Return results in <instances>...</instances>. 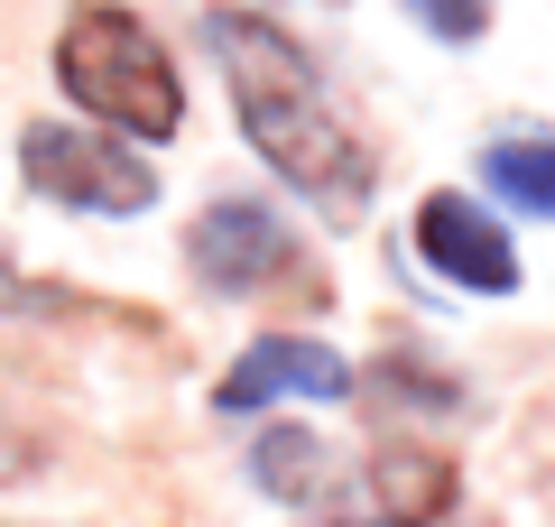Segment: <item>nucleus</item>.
<instances>
[{
    "mask_svg": "<svg viewBox=\"0 0 555 527\" xmlns=\"http://www.w3.org/2000/svg\"><path fill=\"white\" fill-rule=\"evenodd\" d=\"M204 47H214V65H222V93H232L250 149L269 157L315 214H334V222L371 214L379 167H371V149H361V130L334 112L315 56H306L287 28H269L259 10H232V0L204 10Z\"/></svg>",
    "mask_w": 555,
    "mask_h": 527,
    "instance_id": "f257e3e1",
    "label": "nucleus"
},
{
    "mask_svg": "<svg viewBox=\"0 0 555 527\" xmlns=\"http://www.w3.org/2000/svg\"><path fill=\"white\" fill-rule=\"evenodd\" d=\"M56 83L75 112L112 120L120 139H177L185 130V83L177 56L158 47V28L120 10V0H83L56 38Z\"/></svg>",
    "mask_w": 555,
    "mask_h": 527,
    "instance_id": "f03ea898",
    "label": "nucleus"
},
{
    "mask_svg": "<svg viewBox=\"0 0 555 527\" xmlns=\"http://www.w3.org/2000/svg\"><path fill=\"white\" fill-rule=\"evenodd\" d=\"M20 176L65 214H149L158 204V167L112 130H65V120H38L20 130Z\"/></svg>",
    "mask_w": 555,
    "mask_h": 527,
    "instance_id": "7ed1b4c3",
    "label": "nucleus"
},
{
    "mask_svg": "<svg viewBox=\"0 0 555 527\" xmlns=\"http://www.w3.org/2000/svg\"><path fill=\"white\" fill-rule=\"evenodd\" d=\"M185 250H195V278L214 296H250V287H269V278L297 269V232H287L269 204H250V195L204 204V222H195Z\"/></svg>",
    "mask_w": 555,
    "mask_h": 527,
    "instance_id": "20e7f679",
    "label": "nucleus"
},
{
    "mask_svg": "<svg viewBox=\"0 0 555 527\" xmlns=\"http://www.w3.org/2000/svg\"><path fill=\"white\" fill-rule=\"evenodd\" d=\"M416 259L436 278H454V287H473V296H509L518 287L509 232H500L491 204H473V195H426L416 204Z\"/></svg>",
    "mask_w": 555,
    "mask_h": 527,
    "instance_id": "39448f33",
    "label": "nucleus"
},
{
    "mask_svg": "<svg viewBox=\"0 0 555 527\" xmlns=\"http://www.w3.org/2000/svg\"><path fill=\"white\" fill-rule=\"evenodd\" d=\"M343 389H352L343 351L306 343V333H269V343H250L232 371H222L214 408L222 416H259V408H278V398H343Z\"/></svg>",
    "mask_w": 555,
    "mask_h": 527,
    "instance_id": "423d86ee",
    "label": "nucleus"
},
{
    "mask_svg": "<svg viewBox=\"0 0 555 527\" xmlns=\"http://www.w3.org/2000/svg\"><path fill=\"white\" fill-rule=\"evenodd\" d=\"M481 176H491L500 204L555 222V139H491V149H481Z\"/></svg>",
    "mask_w": 555,
    "mask_h": 527,
    "instance_id": "0eeeda50",
    "label": "nucleus"
},
{
    "mask_svg": "<svg viewBox=\"0 0 555 527\" xmlns=\"http://www.w3.org/2000/svg\"><path fill=\"white\" fill-rule=\"evenodd\" d=\"M259 481H269L278 500H306V481H315V435L269 426V445H259Z\"/></svg>",
    "mask_w": 555,
    "mask_h": 527,
    "instance_id": "6e6552de",
    "label": "nucleus"
},
{
    "mask_svg": "<svg viewBox=\"0 0 555 527\" xmlns=\"http://www.w3.org/2000/svg\"><path fill=\"white\" fill-rule=\"evenodd\" d=\"M408 10L436 28V38H481V28H491V0H408Z\"/></svg>",
    "mask_w": 555,
    "mask_h": 527,
    "instance_id": "1a4fd4ad",
    "label": "nucleus"
},
{
    "mask_svg": "<svg viewBox=\"0 0 555 527\" xmlns=\"http://www.w3.org/2000/svg\"><path fill=\"white\" fill-rule=\"evenodd\" d=\"M361 527H371V518H361Z\"/></svg>",
    "mask_w": 555,
    "mask_h": 527,
    "instance_id": "9d476101",
    "label": "nucleus"
}]
</instances>
